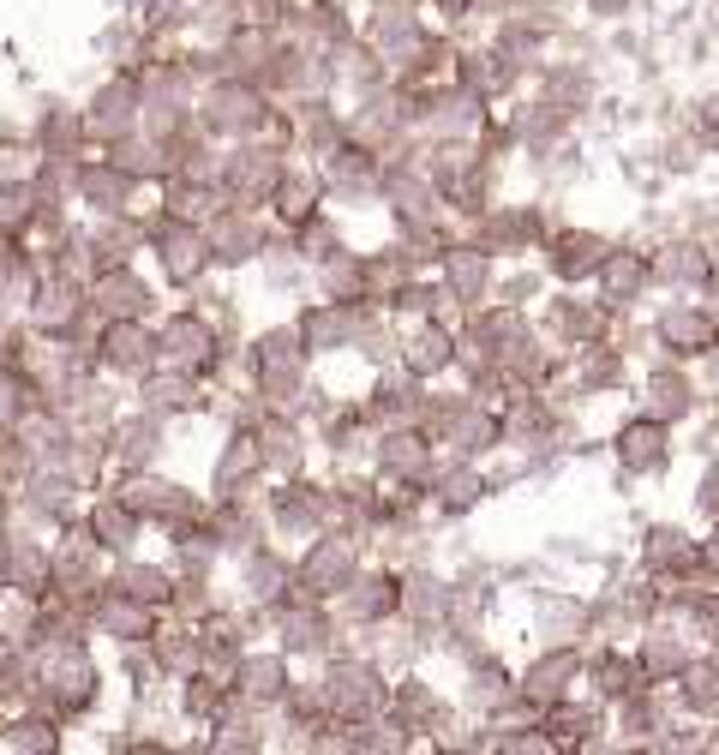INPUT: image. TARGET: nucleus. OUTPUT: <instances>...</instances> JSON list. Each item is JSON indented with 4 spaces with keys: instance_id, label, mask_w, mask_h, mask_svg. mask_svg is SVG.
Wrapping results in <instances>:
<instances>
[{
    "instance_id": "nucleus-1",
    "label": "nucleus",
    "mask_w": 719,
    "mask_h": 755,
    "mask_svg": "<svg viewBox=\"0 0 719 755\" xmlns=\"http://www.w3.org/2000/svg\"><path fill=\"white\" fill-rule=\"evenodd\" d=\"M624 456L630 462H660L666 456V432L660 426H630L624 432Z\"/></svg>"
}]
</instances>
